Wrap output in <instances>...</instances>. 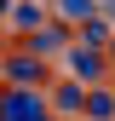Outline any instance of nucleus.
Listing matches in <instances>:
<instances>
[{"label":"nucleus","instance_id":"nucleus-1","mask_svg":"<svg viewBox=\"0 0 115 121\" xmlns=\"http://www.w3.org/2000/svg\"><path fill=\"white\" fill-rule=\"evenodd\" d=\"M0 121H46V110H40L29 92H6L0 98Z\"/></svg>","mask_w":115,"mask_h":121},{"label":"nucleus","instance_id":"nucleus-2","mask_svg":"<svg viewBox=\"0 0 115 121\" xmlns=\"http://www.w3.org/2000/svg\"><path fill=\"white\" fill-rule=\"evenodd\" d=\"M63 12H69V17H86V12H92V0H63Z\"/></svg>","mask_w":115,"mask_h":121},{"label":"nucleus","instance_id":"nucleus-3","mask_svg":"<svg viewBox=\"0 0 115 121\" xmlns=\"http://www.w3.org/2000/svg\"><path fill=\"white\" fill-rule=\"evenodd\" d=\"M0 12H6V0H0Z\"/></svg>","mask_w":115,"mask_h":121}]
</instances>
